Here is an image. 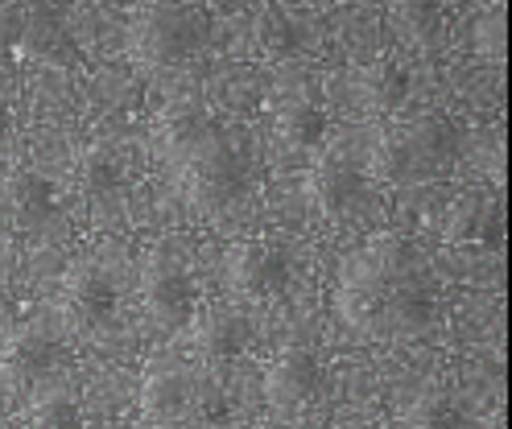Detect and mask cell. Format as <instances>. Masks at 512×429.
Returning <instances> with one entry per match:
<instances>
[{
  "label": "cell",
  "instance_id": "obj_1",
  "mask_svg": "<svg viewBox=\"0 0 512 429\" xmlns=\"http://www.w3.org/2000/svg\"><path fill=\"white\" fill-rule=\"evenodd\" d=\"M455 153H459L455 124L438 112H426L418 120L401 124L397 132H389V137H380L372 165L389 182H418V178L442 174L455 161Z\"/></svg>",
  "mask_w": 512,
  "mask_h": 429
},
{
  "label": "cell",
  "instance_id": "obj_2",
  "mask_svg": "<svg viewBox=\"0 0 512 429\" xmlns=\"http://www.w3.org/2000/svg\"><path fill=\"white\" fill-rule=\"evenodd\" d=\"M211 17L199 5H149L128 21V46L149 66H170L190 58L207 42Z\"/></svg>",
  "mask_w": 512,
  "mask_h": 429
},
{
  "label": "cell",
  "instance_id": "obj_3",
  "mask_svg": "<svg viewBox=\"0 0 512 429\" xmlns=\"http://www.w3.org/2000/svg\"><path fill=\"white\" fill-rule=\"evenodd\" d=\"M141 306L157 326H186L199 310V285L170 252H153L141 269Z\"/></svg>",
  "mask_w": 512,
  "mask_h": 429
},
{
  "label": "cell",
  "instance_id": "obj_4",
  "mask_svg": "<svg viewBox=\"0 0 512 429\" xmlns=\"http://www.w3.org/2000/svg\"><path fill=\"white\" fill-rule=\"evenodd\" d=\"M182 174H186L190 198L207 211L232 207L236 198H244V190H248V165L223 137H215L207 149H199L195 157H190L182 165Z\"/></svg>",
  "mask_w": 512,
  "mask_h": 429
},
{
  "label": "cell",
  "instance_id": "obj_5",
  "mask_svg": "<svg viewBox=\"0 0 512 429\" xmlns=\"http://www.w3.org/2000/svg\"><path fill=\"white\" fill-rule=\"evenodd\" d=\"M290 256H285L277 244L265 240H244L232 244L228 256H223V281L236 297H248V302H261V297H277L285 285H290Z\"/></svg>",
  "mask_w": 512,
  "mask_h": 429
},
{
  "label": "cell",
  "instance_id": "obj_6",
  "mask_svg": "<svg viewBox=\"0 0 512 429\" xmlns=\"http://www.w3.org/2000/svg\"><path fill=\"white\" fill-rule=\"evenodd\" d=\"M318 388H323V359L306 347H285L265 372V401L281 417L302 413Z\"/></svg>",
  "mask_w": 512,
  "mask_h": 429
},
{
  "label": "cell",
  "instance_id": "obj_7",
  "mask_svg": "<svg viewBox=\"0 0 512 429\" xmlns=\"http://www.w3.org/2000/svg\"><path fill=\"white\" fill-rule=\"evenodd\" d=\"M306 194L318 215L327 219H356L368 203V178L343 157H323L306 178Z\"/></svg>",
  "mask_w": 512,
  "mask_h": 429
},
{
  "label": "cell",
  "instance_id": "obj_8",
  "mask_svg": "<svg viewBox=\"0 0 512 429\" xmlns=\"http://www.w3.org/2000/svg\"><path fill=\"white\" fill-rule=\"evenodd\" d=\"M62 302H67V310L83 326H104L120 310V293H116V281L104 264L75 260L71 269L62 273Z\"/></svg>",
  "mask_w": 512,
  "mask_h": 429
},
{
  "label": "cell",
  "instance_id": "obj_9",
  "mask_svg": "<svg viewBox=\"0 0 512 429\" xmlns=\"http://www.w3.org/2000/svg\"><path fill=\"white\" fill-rule=\"evenodd\" d=\"M5 368L17 384H38L71 368V347L46 326H25L5 347Z\"/></svg>",
  "mask_w": 512,
  "mask_h": 429
},
{
  "label": "cell",
  "instance_id": "obj_10",
  "mask_svg": "<svg viewBox=\"0 0 512 429\" xmlns=\"http://www.w3.org/2000/svg\"><path fill=\"white\" fill-rule=\"evenodd\" d=\"M17 50L29 62L42 66H71L79 58V46L71 38V25L58 9L50 5H34L21 9V33H17Z\"/></svg>",
  "mask_w": 512,
  "mask_h": 429
},
{
  "label": "cell",
  "instance_id": "obj_11",
  "mask_svg": "<svg viewBox=\"0 0 512 429\" xmlns=\"http://www.w3.org/2000/svg\"><path fill=\"white\" fill-rule=\"evenodd\" d=\"M141 409L149 421H178L199 409V380L190 368H153L141 384Z\"/></svg>",
  "mask_w": 512,
  "mask_h": 429
},
{
  "label": "cell",
  "instance_id": "obj_12",
  "mask_svg": "<svg viewBox=\"0 0 512 429\" xmlns=\"http://www.w3.org/2000/svg\"><path fill=\"white\" fill-rule=\"evenodd\" d=\"M252 343V322L232 310V306H215L207 314L195 318V347L211 359V363H232L248 351Z\"/></svg>",
  "mask_w": 512,
  "mask_h": 429
},
{
  "label": "cell",
  "instance_id": "obj_13",
  "mask_svg": "<svg viewBox=\"0 0 512 429\" xmlns=\"http://www.w3.org/2000/svg\"><path fill=\"white\" fill-rule=\"evenodd\" d=\"M434 289L413 273L405 281H397L389 289V302H384V335H397V339H413L434 322Z\"/></svg>",
  "mask_w": 512,
  "mask_h": 429
},
{
  "label": "cell",
  "instance_id": "obj_14",
  "mask_svg": "<svg viewBox=\"0 0 512 429\" xmlns=\"http://www.w3.org/2000/svg\"><path fill=\"white\" fill-rule=\"evenodd\" d=\"M215 137H219L215 120H211L203 108H195V104L170 108V112L162 116V145H166V153H170L178 165H186L199 149H207Z\"/></svg>",
  "mask_w": 512,
  "mask_h": 429
},
{
  "label": "cell",
  "instance_id": "obj_15",
  "mask_svg": "<svg viewBox=\"0 0 512 429\" xmlns=\"http://www.w3.org/2000/svg\"><path fill=\"white\" fill-rule=\"evenodd\" d=\"M5 190H9V207H13V227H38L58 211L54 186L42 174H13V178H5Z\"/></svg>",
  "mask_w": 512,
  "mask_h": 429
},
{
  "label": "cell",
  "instance_id": "obj_16",
  "mask_svg": "<svg viewBox=\"0 0 512 429\" xmlns=\"http://www.w3.org/2000/svg\"><path fill=\"white\" fill-rule=\"evenodd\" d=\"M405 429H475L467 409L455 401V396H422V401H413L409 413H405Z\"/></svg>",
  "mask_w": 512,
  "mask_h": 429
},
{
  "label": "cell",
  "instance_id": "obj_17",
  "mask_svg": "<svg viewBox=\"0 0 512 429\" xmlns=\"http://www.w3.org/2000/svg\"><path fill=\"white\" fill-rule=\"evenodd\" d=\"M277 137H281L285 145H294V149L323 145V137H327V116H323V108H314V104H290V108H281V116H277Z\"/></svg>",
  "mask_w": 512,
  "mask_h": 429
},
{
  "label": "cell",
  "instance_id": "obj_18",
  "mask_svg": "<svg viewBox=\"0 0 512 429\" xmlns=\"http://www.w3.org/2000/svg\"><path fill=\"white\" fill-rule=\"evenodd\" d=\"M364 99L376 112H393L409 99V75L397 62H376L364 71Z\"/></svg>",
  "mask_w": 512,
  "mask_h": 429
},
{
  "label": "cell",
  "instance_id": "obj_19",
  "mask_svg": "<svg viewBox=\"0 0 512 429\" xmlns=\"http://www.w3.org/2000/svg\"><path fill=\"white\" fill-rule=\"evenodd\" d=\"M393 29L401 33V42L413 50H430L438 46V33H442V13L430 5H401L393 9Z\"/></svg>",
  "mask_w": 512,
  "mask_h": 429
},
{
  "label": "cell",
  "instance_id": "obj_20",
  "mask_svg": "<svg viewBox=\"0 0 512 429\" xmlns=\"http://www.w3.org/2000/svg\"><path fill=\"white\" fill-rule=\"evenodd\" d=\"M124 182H128L124 161H120L112 149H91V153L83 157V186H87V194L108 198V194H120Z\"/></svg>",
  "mask_w": 512,
  "mask_h": 429
},
{
  "label": "cell",
  "instance_id": "obj_21",
  "mask_svg": "<svg viewBox=\"0 0 512 429\" xmlns=\"http://www.w3.org/2000/svg\"><path fill=\"white\" fill-rule=\"evenodd\" d=\"M256 38H261V46L269 54H294L298 50V17L285 13V9H265L261 17H256Z\"/></svg>",
  "mask_w": 512,
  "mask_h": 429
},
{
  "label": "cell",
  "instance_id": "obj_22",
  "mask_svg": "<svg viewBox=\"0 0 512 429\" xmlns=\"http://www.w3.org/2000/svg\"><path fill=\"white\" fill-rule=\"evenodd\" d=\"M29 429H83V409L71 396H46L29 409Z\"/></svg>",
  "mask_w": 512,
  "mask_h": 429
},
{
  "label": "cell",
  "instance_id": "obj_23",
  "mask_svg": "<svg viewBox=\"0 0 512 429\" xmlns=\"http://www.w3.org/2000/svg\"><path fill=\"white\" fill-rule=\"evenodd\" d=\"M488 231V203L484 198H459V203L446 211V236L451 240H471V236H484Z\"/></svg>",
  "mask_w": 512,
  "mask_h": 429
},
{
  "label": "cell",
  "instance_id": "obj_24",
  "mask_svg": "<svg viewBox=\"0 0 512 429\" xmlns=\"http://www.w3.org/2000/svg\"><path fill=\"white\" fill-rule=\"evenodd\" d=\"M17 33H21V9L0 5V50H17Z\"/></svg>",
  "mask_w": 512,
  "mask_h": 429
},
{
  "label": "cell",
  "instance_id": "obj_25",
  "mask_svg": "<svg viewBox=\"0 0 512 429\" xmlns=\"http://www.w3.org/2000/svg\"><path fill=\"white\" fill-rule=\"evenodd\" d=\"M13 227V207H9V190L5 182H0V231H9Z\"/></svg>",
  "mask_w": 512,
  "mask_h": 429
},
{
  "label": "cell",
  "instance_id": "obj_26",
  "mask_svg": "<svg viewBox=\"0 0 512 429\" xmlns=\"http://www.w3.org/2000/svg\"><path fill=\"white\" fill-rule=\"evenodd\" d=\"M9 132H13V112H9V104H5V99H0V149H5Z\"/></svg>",
  "mask_w": 512,
  "mask_h": 429
},
{
  "label": "cell",
  "instance_id": "obj_27",
  "mask_svg": "<svg viewBox=\"0 0 512 429\" xmlns=\"http://www.w3.org/2000/svg\"><path fill=\"white\" fill-rule=\"evenodd\" d=\"M343 429H364V425H343Z\"/></svg>",
  "mask_w": 512,
  "mask_h": 429
}]
</instances>
